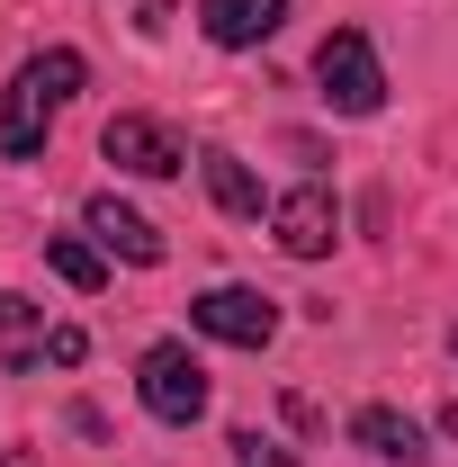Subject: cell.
<instances>
[{
    "instance_id": "1",
    "label": "cell",
    "mask_w": 458,
    "mask_h": 467,
    "mask_svg": "<svg viewBox=\"0 0 458 467\" xmlns=\"http://www.w3.org/2000/svg\"><path fill=\"white\" fill-rule=\"evenodd\" d=\"M90 81V63L72 55V46H46V55L18 63V81H9V99H0V153L9 162H36L46 153V126H55V109Z\"/></svg>"
},
{
    "instance_id": "2",
    "label": "cell",
    "mask_w": 458,
    "mask_h": 467,
    "mask_svg": "<svg viewBox=\"0 0 458 467\" xmlns=\"http://www.w3.org/2000/svg\"><path fill=\"white\" fill-rule=\"evenodd\" d=\"M135 396H144L153 422L189 431V422L207 413V368H198V350H189V342H153L144 359H135Z\"/></svg>"
},
{
    "instance_id": "3",
    "label": "cell",
    "mask_w": 458,
    "mask_h": 467,
    "mask_svg": "<svg viewBox=\"0 0 458 467\" xmlns=\"http://www.w3.org/2000/svg\"><path fill=\"white\" fill-rule=\"evenodd\" d=\"M315 81H324V109H342V117H378L387 109V72H378V55H369L359 27H333V36L315 46Z\"/></svg>"
},
{
    "instance_id": "4",
    "label": "cell",
    "mask_w": 458,
    "mask_h": 467,
    "mask_svg": "<svg viewBox=\"0 0 458 467\" xmlns=\"http://www.w3.org/2000/svg\"><path fill=\"white\" fill-rule=\"evenodd\" d=\"M189 324H198L207 342L270 350V333H279V306H270L261 288H207V296H189Z\"/></svg>"
},
{
    "instance_id": "5",
    "label": "cell",
    "mask_w": 458,
    "mask_h": 467,
    "mask_svg": "<svg viewBox=\"0 0 458 467\" xmlns=\"http://www.w3.org/2000/svg\"><path fill=\"white\" fill-rule=\"evenodd\" d=\"M99 153H109L117 171H135V180H172L180 162H189V153H180V135L172 126H162V117H109V126H99Z\"/></svg>"
},
{
    "instance_id": "6",
    "label": "cell",
    "mask_w": 458,
    "mask_h": 467,
    "mask_svg": "<svg viewBox=\"0 0 458 467\" xmlns=\"http://www.w3.org/2000/svg\"><path fill=\"white\" fill-rule=\"evenodd\" d=\"M270 234H279V252L287 261H324L333 252V234H342V216H333V189H287L279 207H270Z\"/></svg>"
},
{
    "instance_id": "7",
    "label": "cell",
    "mask_w": 458,
    "mask_h": 467,
    "mask_svg": "<svg viewBox=\"0 0 458 467\" xmlns=\"http://www.w3.org/2000/svg\"><path fill=\"white\" fill-rule=\"evenodd\" d=\"M198 27H207V46L252 55V46H270V36L287 27V0H207V9H198Z\"/></svg>"
},
{
    "instance_id": "8",
    "label": "cell",
    "mask_w": 458,
    "mask_h": 467,
    "mask_svg": "<svg viewBox=\"0 0 458 467\" xmlns=\"http://www.w3.org/2000/svg\"><path fill=\"white\" fill-rule=\"evenodd\" d=\"M81 225L99 234V252H117V261H135V270H153V261H162V234L144 225V216H135L126 198H90V207H81Z\"/></svg>"
},
{
    "instance_id": "9",
    "label": "cell",
    "mask_w": 458,
    "mask_h": 467,
    "mask_svg": "<svg viewBox=\"0 0 458 467\" xmlns=\"http://www.w3.org/2000/svg\"><path fill=\"white\" fill-rule=\"evenodd\" d=\"M350 441H359V450H378V459H404V467L432 459V450H422V422L396 413V405H359V413H350Z\"/></svg>"
},
{
    "instance_id": "10",
    "label": "cell",
    "mask_w": 458,
    "mask_h": 467,
    "mask_svg": "<svg viewBox=\"0 0 458 467\" xmlns=\"http://www.w3.org/2000/svg\"><path fill=\"white\" fill-rule=\"evenodd\" d=\"M46 261H55V279L63 288H109V252H99V243H81V234H46Z\"/></svg>"
},
{
    "instance_id": "11",
    "label": "cell",
    "mask_w": 458,
    "mask_h": 467,
    "mask_svg": "<svg viewBox=\"0 0 458 467\" xmlns=\"http://www.w3.org/2000/svg\"><path fill=\"white\" fill-rule=\"evenodd\" d=\"M198 162H207V189H216V207H225V216H261V180L243 171L234 153H198Z\"/></svg>"
},
{
    "instance_id": "12",
    "label": "cell",
    "mask_w": 458,
    "mask_h": 467,
    "mask_svg": "<svg viewBox=\"0 0 458 467\" xmlns=\"http://www.w3.org/2000/svg\"><path fill=\"white\" fill-rule=\"evenodd\" d=\"M27 350H36V306L27 296H0V359L27 368Z\"/></svg>"
},
{
    "instance_id": "13",
    "label": "cell",
    "mask_w": 458,
    "mask_h": 467,
    "mask_svg": "<svg viewBox=\"0 0 458 467\" xmlns=\"http://www.w3.org/2000/svg\"><path fill=\"white\" fill-rule=\"evenodd\" d=\"M234 467H297V450L261 441V431H234Z\"/></svg>"
},
{
    "instance_id": "14",
    "label": "cell",
    "mask_w": 458,
    "mask_h": 467,
    "mask_svg": "<svg viewBox=\"0 0 458 467\" xmlns=\"http://www.w3.org/2000/svg\"><path fill=\"white\" fill-rule=\"evenodd\" d=\"M81 350H90L81 324H55V333H46V359H55V368H81Z\"/></svg>"
},
{
    "instance_id": "15",
    "label": "cell",
    "mask_w": 458,
    "mask_h": 467,
    "mask_svg": "<svg viewBox=\"0 0 458 467\" xmlns=\"http://www.w3.org/2000/svg\"><path fill=\"white\" fill-rule=\"evenodd\" d=\"M135 27H144V36H162V27H172V0H135Z\"/></svg>"
},
{
    "instance_id": "16",
    "label": "cell",
    "mask_w": 458,
    "mask_h": 467,
    "mask_svg": "<svg viewBox=\"0 0 458 467\" xmlns=\"http://www.w3.org/2000/svg\"><path fill=\"white\" fill-rule=\"evenodd\" d=\"M450 350H458V333H450Z\"/></svg>"
}]
</instances>
